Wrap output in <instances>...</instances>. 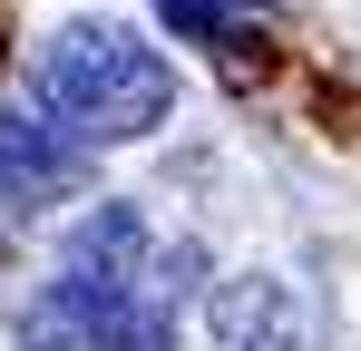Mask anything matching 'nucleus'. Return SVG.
<instances>
[{
	"label": "nucleus",
	"mask_w": 361,
	"mask_h": 351,
	"mask_svg": "<svg viewBox=\"0 0 361 351\" xmlns=\"http://www.w3.org/2000/svg\"><path fill=\"white\" fill-rule=\"evenodd\" d=\"M39 108L59 117L78 147H127L176 108V68L118 20H59L39 49Z\"/></svg>",
	"instance_id": "f257e3e1"
},
{
	"label": "nucleus",
	"mask_w": 361,
	"mask_h": 351,
	"mask_svg": "<svg viewBox=\"0 0 361 351\" xmlns=\"http://www.w3.org/2000/svg\"><path fill=\"white\" fill-rule=\"evenodd\" d=\"M205 342H215V351H302V342H312V312H302L293 283L235 273V283L205 292Z\"/></svg>",
	"instance_id": "f03ea898"
},
{
	"label": "nucleus",
	"mask_w": 361,
	"mask_h": 351,
	"mask_svg": "<svg viewBox=\"0 0 361 351\" xmlns=\"http://www.w3.org/2000/svg\"><path fill=\"white\" fill-rule=\"evenodd\" d=\"M0 185H10L20 205L78 195V185H88V147H78L49 108H0Z\"/></svg>",
	"instance_id": "7ed1b4c3"
},
{
	"label": "nucleus",
	"mask_w": 361,
	"mask_h": 351,
	"mask_svg": "<svg viewBox=\"0 0 361 351\" xmlns=\"http://www.w3.org/2000/svg\"><path fill=\"white\" fill-rule=\"evenodd\" d=\"M157 10H166V30H176V39L235 49L244 30H254V10H264V0H157Z\"/></svg>",
	"instance_id": "20e7f679"
}]
</instances>
